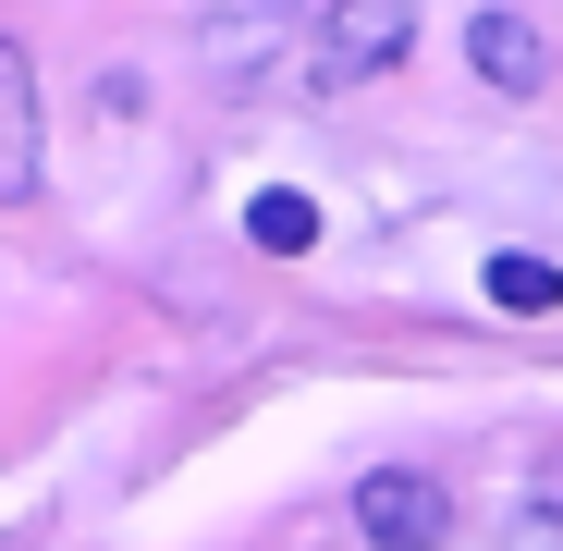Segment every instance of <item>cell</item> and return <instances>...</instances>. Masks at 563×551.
Wrapping results in <instances>:
<instances>
[{
	"instance_id": "obj_1",
	"label": "cell",
	"mask_w": 563,
	"mask_h": 551,
	"mask_svg": "<svg viewBox=\"0 0 563 551\" xmlns=\"http://www.w3.org/2000/svg\"><path fill=\"white\" fill-rule=\"evenodd\" d=\"M405 37H417L405 0H343V13L307 25V86H319V99H343V86H367L380 62H405Z\"/></svg>"
},
{
	"instance_id": "obj_2",
	"label": "cell",
	"mask_w": 563,
	"mask_h": 551,
	"mask_svg": "<svg viewBox=\"0 0 563 551\" xmlns=\"http://www.w3.org/2000/svg\"><path fill=\"white\" fill-rule=\"evenodd\" d=\"M355 527L380 539V551H441L453 539V491L429 466H367L355 478Z\"/></svg>"
},
{
	"instance_id": "obj_3",
	"label": "cell",
	"mask_w": 563,
	"mask_h": 551,
	"mask_svg": "<svg viewBox=\"0 0 563 551\" xmlns=\"http://www.w3.org/2000/svg\"><path fill=\"white\" fill-rule=\"evenodd\" d=\"M37 172H49V111H37V62L0 37V209L37 197Z\"/></svg>"
},
{
	"instance_id": "obj_6",
	"label": "cell",
	"mask_w": 563,
	"mask_h": 551,
	"mask_svg": "<svg viewBox=\"0 0 563 551\" xmlns=\"http://www.w3.org/2000/svg\"><path fill=\"white\" fill-rule=\"evenodd\" d=\"M245 233H257V257H307V245H319V209L295 197V184H269V197L245 209Z\"/></svg>"
},
{
	"instance_id": "obj_5",
	"label": "cell",
	"mask_w": 563,
	"mask_h": 551,
	"mask_svg": "<svg viewBox=\"0 0 563 551\" xmlns=\"http://www.w3.org/2000/svg\"><path fill=\"white\" fill-rule=\"evenodd\" d=\"M478 295H490L503 319H551V307H563V269H551V257H490Z\"/></svg>"
},
{
	"instance_id": "obj_4",
	"label": "cell",
	"mask_w": 563,
	"mask_h": 551,
	"mask_svg": "<svg viewBox=\"0 0 563 551\" xmlns=\"http://www.w3.org/2000/svg\"><path fill=\"white\" fill-rule=\"evenodd\" d=\"M465 62H478L503 99H527V86L551 74V37H539V25H515V13H478V25H465Z\"/></svg>"
}]
</instances>
